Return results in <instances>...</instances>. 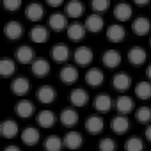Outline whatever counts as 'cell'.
<instances>
[{
	"label": "cell",
	"mask_w": 151,
	"mask_h": 151,
	"mask_svg": "<svg viewBox=\"0 0 151 151\" xmlns=\"http://www.w3.org/2000/svg\"><path fill=\"white\" fill-rule=\"evenodd\" d=\"M93 57H94V53L89 46H78L73 53V59L78 66H89L93 62Z\"/></svg>",
	"instance_id": "obj_1"
},
{
	"label": "cell",
	"mask_w": 151,
	"mask_h": 151,
	"mask_svg": "<svg viewBox=\"0 0 151 151\" xmlns=\"http://www.w3.org/2000/svg\"><path fill=\"white\" fill-rule=\"evenodd\" d=\"M68 100L71 101V105H73V107L80 109V107H86V105H87V101H89V94H87V91H86V89L77 87V89H73V91L69 93Z\"/></svg>",
	"instance_id": "obj_2"
},
{
	"label": "cell",
	"mask_w": 151,
	"mask_h": 151,
	"mask_svg": "<svg viewBox=\"0 0 151 151\" xmlns=\"http://www.w3.org/2000/svg\"><path fill=\"white\" fill-rule=\"evenodd\" d=\"M112 86L116 91L119 93H124L132 87V77L128 73H116L114 77H112Z\"/></svg>",
	"instance_id": "obj_3"
},
{
	"label": "cell",
	"mask_w": 151,
	"mask_h": 151,
	"mask_svg": "<svg viewBox=\"0 0 151 151\" xmlns=\"http://www.w3.org/2000/svg\"><path fill=\"white\" fill-rule=\"evenodd\" d=\"M25 16H27V20L37 23V22H41L43 16H45V7H43L41 4H37V2H32V4H29V6L25 7Z\"/></svg>",
	"instance_id": "obj_4"
},
{
	"label": "cell",
	"mask_w": 151,
	"mask_h": 151,
	"mask_svg": "<svg viewBox=\"0 0 151 151\" xmlns=\"http://www.w3.org/2000/svg\"><path fill=\"white\" fill-rule=\"evenodd\" d=\"M48 27L53 30V32H62L68 29V16L62 14V13H53L48 20Z\"/></svg>",
	"instance_id": "obj_5"
},
{
	"label": "cell",
	"mask_w": 151,
	"mask_h": 151,
	"mask_svg": "<svg viewBox=\"0 0 151 151\" xmlns=\"http://www.w3.org/2000/svg\"><path fill=\"white\" fill-rule=\"evenodd\" d=\"M4 34H6V37H7V39L16 41V39H20V37L23 36V27H22V23H20V22L11 20V22H7V23H6V27H4Z\"/></svg>",
	"instance_id": "obj_6"
},
{
	"label": "cell",
	"mask_w": 151,
	"mask_h": 151,
	"mask_svg": "<svg viewBox=\"0 0 151 151\" xmlns=\"http://www.w3.org/2000/svg\"><path fill=\"white\" fill-rule=\"evenodd\" d=\"M110 128H112L114 133L123 135V133H126V132L130 130V119H128L126 116L119 114V116L112 117V121H110Z\"/></svg>",
	"instance_id": "obj_7"
},
{
	"label": "cell",
	"mask_w": 151,
	"mask_h": 151,
	"mask_svg": "<svg viewBox=\"0 0 151 151\" xmlns=\"http://www.w3.org/2000/svg\"><path fill=\"white\" fill-rule=\"evenodd\" d=\"M86 29L89 30V32H93V34H96V32H101L103 30V27H105V22H103V18L100 16V13H94V14H89L87 18H86Z\"/></svg>",
	"instance_id": "obj_8"
},
{
	"label": "cell",
	"mask_w": 151,
	"mask_h": 151,
	"mask_svg": "<svg viewBox=\"0 0 151 151\" xmlns=\"http://www.w3.org/2000/svg\"><path fill=\"white\" fill-rule=\"evenodd\" d=\"M59 77H60V82H64V84H75V82L78 80V69H77V66L66 64L60 69Z\"/></svg>",
	"instance_id": "obj_9"
},
{
	"label": "cell",
	"mask_w": 151,
	"mask_h": 151,
	"mask_svg": "<svg viewBox=\"0 0 151 151\" xmlns=\"http://www.w3.org/2000/svg\"><path fill=\"white\" fill-rule=\"evenodd\" d=\"M132 30H133L135 36H146V34H149V30H151V22H149L146 16H139V18L133 20Z\"/></svg>",
	"instance_id": "obj_10"
},
{
	"label": "cell",
	"mask_w": 151,
	"mask_h": 151,
	"mask_svg": "<svg viewBox=\"0 0 151 151\" xmlns=\"http://www.w3.org/2000/svg\"><path fill=\"white\" fill-rule=\"evenodd\" d=\"M126 36V30L121 23H112L109 29H107V39L110 43H121Z\"/></svg>",
	"instance_id": "obj_11"
},
{
	"label": "cell",
	"mask_w": 151,
	"mask_h": 151,
	"mask_svg": "<svg viewBox=\"0 0 151 151\" xmlns=\"http://www.w3.org/2000/svg\"><path fill=\"white\" fill-rule=\"evenodd\" d=\"M36 96H37V100H39L43 105H50V103H53V101H55L57 93H55V89H53L52 86H43V87H39V89H37Z\"/></svg>",
	"instance_id": "obj_12"
},
{
	"label": "cell",
	"mask_w": 151,
	"mask_h": 151,
	"mask_svg": "<svg viewBox=\"0 0 151 151\" xmlns=\"http://www.w3.org/2000/svg\"><path fill=\"white\" fill-rule=\"evenodd\" d=\"M103 80H105V75H103V71L100 68H91L86 73V82L91 87H100L103 84Z\"/></svg>",
	"instance_id": "obj_13"
},
{
	"label": "cell",
	"mask_w": 151,
	"mask_h": 151,
	"mask_svg": "<svg viewBox=\"0 0 151 151\" xmlns=\"http://www.w3.org/2000/svg\"><path fill=\"white\" fill-rule=\"evenodd\" d=\"M0 135L4 139H14L18 135V123L13 119H6L0 123Z\"/></svg>",
	"instance_id": "obj_14"
},
{
	"label": "cell",
	"mask_w": 151,
	"mask_h": 151,
	"mask_svg": "<svg viewBox=\"0 0 151 151\" xmlns=\"http://www.w3.org/2000/svg\"><path fill=\"white\" fill-rule=\"evenodd\" d=\"M132 14H133V9H132V6L126 4V2H119V4L114 7V18H116L117 22H128V20L132 18Z\"/></svg>",
	"instance_id": "obj_15"
},
{
	"label": "cell",
	"mask_w": 151,
	"mask_h": 151,
	"mask_svg": "<svg viewBox=\"0 0 151 151\" xmlns=\"http://www.w3.org/2000/svg\"><path fill=\"white\" fill-rule=\"evenodd\" d=\"M11 91H13V94H16V96H25V94L30 91V82H29L25 77H18V78H14V80L11 82Z\"/></svg>",
	"instance_id": "obj_16"
},
{
	"label": "cell",
	"mask_w": 151,
	"mask_h": 151,
	"mask_svg": "<svg viewBox=\"0 0 151 151\" xmlns=\"http://www.w3.org/2000/svg\"><path fill=\"white\" fill-rule=\"evenodd\" d=\"M68 18H73V20H78L82 14H84V4L80 0H69L66 4V13H64Z\"/></svg>",
	"instance_id": "obj_17"
},
{
	"label": "cell",
	"mask_w": 151,
	"mask_h": 151,
	"mask_svg": "<svg viewBox=\"0 0 151 151\" xmlns=\"http://www.w3.org/2000/svg\"><path fill=\"white\" fill-rule=\"evenodd\" d=\"M146 59H147V53H146V50H144L142 46H133V48H130V52H128V60H130V64L140 66V64L146 62Z\"/></svg>",
	"instance_id": "obj_18"
},
{
	"label": "cell",
	"mask_w": 151,
	"mask_h": 151,
	"mask_svg": "<svg viewBox=\"0 0 151 151\" xmlns=\"http://www.w3.org/2000/svg\"><path fill=\"white\" fill-rule=\"evenodd\" d=\"M101 60H103V66L105 68H109V69H114V68H117L119 64H121V53L117 52V50H107L105 53H103V57H101Z\"/></svg>",
	"instance_id": "obj_19"
},
{
	"label": "cell",
	"mask_w": 151,
	"mask_h": 151,
	"mask_svg": "<svg viewBox=\"0 0 151 151\" xmlns=\"http://www.w3.org/2000/svg\"><path fill=\"white\" fill-rule=\"evenodd\" d=\"M103 128H105V121H103L100 116H91V117H87V121H86V130H87L91 135L101 133Z\"/></svg>",
	"instance_id": "obj_20"
},
{
	"label": "cell",
	"mask_w": 151,
	"mask_h": 151,
	"mask_svg": "<svg viewBox=\"0 0 151 151\" xmlns=\"http://www.w3.org/2000/svg\"><path fill=\"white\" fill-rule=\"evenodd\" d=\"M86 30H87L86 25H82V23H78V22H75V23L68 25V29H66L68 37H69L71 41H82L84 36H86Z\"/></svg>",
	"instance_id": "obj_21"
},
{
	"label": "cell",
	"mask_w": 151,
	"mask_h": 151,
	"mask_svg": "<svg viewBox=\"0 0 151 151\" xmlns=\"http://www.w3.org/2000/svg\"><path fill=\"white\" fill-rule=\"evenodd\" d=\"M14 57H16V60H18L20 64H30V62H34V60H36V59H34V50H32L29 45L20 46V48L16 50Z\"/></svg>",
	"instance_id": "obj_22"
},
{
	"label": "cell",
	"mask_w": 151,
	"mask_h": 151,
	"mask_svg": "<svg viewBox=\"0 0 151 151\" xmlns=\"http://www.w3.org/2000/svg\"><path fill=\"white\" fill-rule=\"evenodd\" d=\"M116 109H117V112L119 114H130L133 109H135V101L130 98V96H126V94H121L117 100H116Z\"/></svg>",
	"instance_id": "obj_23"
},
{
	"label": "cell",
	"mask_w": 151,
	"mask_h": 151,
	"mask_svg": "<svg viewBox=\"0 0 151 151\" xmlns=\"http://www.w3.org/2000/svg\"><path fill=\"white\" fill-rule=\"evenodd\" d=\"M39 137H41L39 130L37 128H32V126H27L22 132V142L27 144V146H36L39 142Z\"/></svg>",
	"instance_id": "obj_24"
},
{
	"label": "cell",
	"mask_w": 151,
	"mask_h": 151,
	"mask_svg": "<svg viewBox=\"0 0 151 151\" xmlns=\"http://www.w3.org/2000/svg\"><path fill=\"white\" fill-rule=\"evenodd\" d=\"M62 140H64V146H66L68 149H71V151L78 149V147L82 146V142H84V139H82V135H80L78 132H68Z\"/></svg>",
	"instance_id": "obj_25"
},
{
	"label": "cell",
	"mask_w": 151,
	"mask_h": 151,
	"mask_svg": "<svg viewBox=\"0 0 151 151\" xmlns=\"http://www.w3.org/2000/svg\"><path fill=\"white\" fill-rule=\"evenodd\" d=\"M48 37H50V32H48V29L45 25L37 23V25H34L30 29V39L34 43H45V41H48Z\"/></svg>",
	"instance_id": "obj_26"
},
{
	"label": "cell",
	"mask_w": 151,
	"mask_h": 151,
	"mask_svg": "<svg viewBox=\"0 0 151 151\" xmlns=\"http://www.w3.org/2000/svg\"><path fill=\"white\" fill-rule=\"evenodd\" d=\"M14 110H16V114H18L20 117L27 119V117H30V116L34 114L36 107H34V103H32V101H29V100H20V101L16 103Z\"/></svg>",
	"instance_id": "obj_27"
},
{
	"label": "cell",
	"mask_w": 151,
	"mask_h": 151,
	"mask_svg": "<svg viewBox=\"0 0 151 151\" xmlns=\"http://www.w3.org/2000/svg\"><path fill=\"white\" fill-rule=\"evenodd\" d=\"M32 73L36 75V77H39V78L46 77V75L50 73V62L46 59H36L32 62Z\"/></svg>",
	"instance_id": "obj_28"
},
{
	"label": "cell",
	"mask_w": 151,
	"mask_h": 151,
	"mask_svg": "<svg viewBox=\"0 0 151 151\" xmlns=\"http://www.w3.org/2000/svg\"><path fill=\"white\" fill-rule=\"evenodd\" d=\"M60 123L64 126H75L78 123V112L77 109H64L60 112Z\"/></svg>",
	"instance_id": "obj_29"
},
{
	"label": "cell",
	"mask_w": 151,
	"mask_h": 151,
	"mask_svg": "<svg viewBox=\"0 0 151 151\" xmlns=\"http://www.w3.org/2000/svg\"><path fill=\"white\" fill-rule=\"evenodd\" d=\"M52 59L55 62H66L69 59V48L66 45H55L52 48Z\"/></svg>",
	"instance_id": "obj_30"
},
{
	"label": "cell",
	"mask_w": 151,
	"mask_h": 151,
	"mask_svg": "<svg viewBox=\"0 0 151 151\" xmlns=\"http://www.w3.org/2000/svg\"><path fill=\"white\" fill-rule=\"evenodd\" d=\"M94 109L98 112H109L112 109V98L109 94H98L94 98Z\"/></svg>",
	"instance_id": "obj_31"
},
{
	"label": "cell",
	"mask_w": 151,
	"mask_h": 151,
	"mask_svg": "<svg viewBox=\"0 0 151 151\" xmlns=\"http://www.w3.org/2000/svg\"><path fill=\"white\" fill-rule=\"evenodd\" d=\"M37 124L41 128H52L55 124V114L52 110H41L37 116Z\"/></svg>",
	"instance_id": "obj_32"
},
{
	"label": "cell",
	"mask_w": 151,
	"mask_h": 151,
	"mask_svg": "<svg viewBox=\"0 0 151 151\" xmlns=\"http://www.w3.org/2000/svg\"><path fill=\"white\" fill-rule=\"evenodd\" d=\"M16 73V64L13 59H2L0 60V75H2L4 78H9Z\"/></svg>",
	"instance_id": "obj_33"
},
{
	"label": "cell",
	"mask_w": 151,
	"mask_h": 151,
	"mask_svg": "<svg viewBox=\"0 0 151 151\" xmlns=\"http://www.w3.org/2000/svg\"><path fill=\"white\" fill-rule=\"evenodd\" d=\"M135 96L139 100H149L151 98V82L142 80L135 86Z\"/></svg>",
	"instance_id": "obj_34"
},
{
	"label": "cell",
	"mask_w": 151,
	"mask_h": 151,
	"mask_svg": "<svg viewBox=\"0 0 151 151\" xmlns=\"http://www.w3.org/2000/svg\"><path fill=\"white\" fill-rule=\"evenodd\" d=\"M64 146V140L59 135H48L45 139V149L46 151H60Z\"/></svg>",
	"instance_id": "obj_35"
},
{
	"label": "cell",
	"mask_w": 151,
	"mask_h": 151,
	"mask_svg": "<svg viewBox=\"0 0 151 151\" xmlns=\"http://www.w3.org/2000/svg\"><path fill=\"white\" fill-rule=\"evenodd\" d=\"M135 117H137L139 123L149 124V123H151V109H149V107H139V109L135 110Z\"/></svg>",
	"instance_id": "obj_36"
},
{
	"label": "cell",
	"mask_w": 151,
	"mask_h": 151,
	"mask_svg": "<svg viewBox=\"0 0 151 151\" xmlns=\"http://www.w3.org/2000/svg\"><path fill=\"white\" fill-rule=\"evenodd\" d=\"M124 149L126 151H144V142L139 137H130L124 142Z\"/></svg>",
	"instance_id": "obj_37"
},
{
	"label": "cell",
	"mask_w": 151,
	"mask_h": 151,
	"mask_svg": "<svg viewBox=\"0 0 151 151\" xmlns=\"http://www.w3.org/2000/svg\"><path fill=\"white\" fill-rule=\"evenodd\" d=\"M98 149H100V151H116V149H117V144H116V140H114V139L105 137V139H101V140H100Z\"/></svg>",
	"instance_id": "obj_38"
},
{
	"label": "cell",
	"mask_w": 151,
	"mask_h": 151,
	"mask_svg": "<svg viewBox=\"0 0 151 151\" xmlns=\"http://www.w3.org/2000/svg\"><path fill=\"white\" fill-rule=\"evenodd\" d=\"M91 7L94 13H105L110 7V0H91Z\"/></svg>",
	"instance_id": "obj_39"
},
{
	"label": "cell",
	"mask_w": 151,
	"mask_h": 151,
	"mask_svg": "<svg viewBox=\"0 0 151 151\" xmlns=\"http://www.w3.org/2000/svg\"><path fill=\"white\" fill-rule=\"evenodd\" d=\"M2 4H4V9L9 11V13H14L22 7V0H2Z\"/></svg>",
	"instance_id": "obj_40"
},
{
	"label": "cell",
	"mask_w": 151,
	"mask_h": 151,
	"mask_svg": "<svg viewBox=\"0 0 151 151\" xmlns=\"http://www.w3.org/2000/svg\"><path fill=\"white\" fill-rule=\"evenodd\" d=\"M46 4H48L50 7H60V6L64 4V0H46Z\"/></svg>",
	"instance_id": "obj_41"
},
{
	"label": "cell",
	"mask_w": 151,
	"mask_h": 151,
	"mask_svg": "<svg viewBox=\"0 0 151 151\" xmlns=\"http://www.w3.org/2000/svg\"><path fill=\"white\" fill-rule=\"evenodd\" d=\"M144 133H146V139L151 142V123L147 124V128H146V132H144Z\"/></svg>",
	"instance_id": "obj_42"
},
{
	"label": "cell",
	"mask_w": 151,
	"mask_h": 151,
	"mask_svg": "<svg viewBox=\"0 0 151 151\" xmlns=\"http://www.w3.org/2000/svg\"><path fill=\"white\" fill-rule=\"evenodd\" d=\"M133 2H135L137 6H147V4H149V0H133Z\"/></svg>",
	"instance_id": "obj_43"
},
{
	"label": "cell",
	"mask_w": 151,
	"mask_h": 151,
	"mask_svg": "<svg viewBox=\"0 0 151 151\" xmlns=\"http://www.w3.org/2000/svg\"><path fill=\"white\" fill-rule=\"evenodd\" d=\"M4 151H22V149H20L18 146H7V147H6Z\"/></svg>",
	"instance_id": "obj_44"
},
{
	"label": "cell",
	"mask_w": 151,
	"mask_h": 151,
	"mask_svg": "<svg viewBox=\"0 0 151 151\" xmlns=\"http://www.w3.org/2000/svg\"><path fill=\"white\" fill-rule=\"evenodd\" d=\"M146 75H147V78H149V82H151V64L147 66V69H146Z\"/></svg>",
	"instance_id": "obj_45"
},
{
	"label": "cell",
	"mask_w": 151,
	"mask_h": 151,
	"mask_svg": "<svg viewBox=\"0 0 151 151\" xmlns=\"http://www.w3.org/2000/svg\"><path fill=\"white\" fill-rule=\"evenodd\" d=\"M149 43H151V39H149Z\"/></svg>",
	"instance_id": "obj_46"
}]
</instances>
